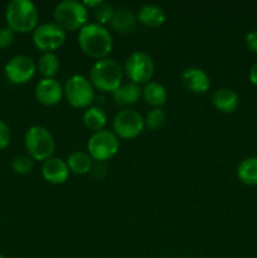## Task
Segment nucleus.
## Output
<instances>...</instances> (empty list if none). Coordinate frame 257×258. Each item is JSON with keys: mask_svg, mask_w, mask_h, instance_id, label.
<instances>
[{"mask_svg": "<svg viewBox=\"0 0 257 258\" xmlns=\"http://www.w3.org/2000/svg\"><path fill=\"white\" fill-rule=\"evenodd\" d=\"M77 42L82 52L93 59L107 58L113 47L112 35L105 25L87 23L78 30Z\"/></svg>", "mask_w": 257, "mask_h": 258, "instance_id": "1", "label": "nucleus"}, {"mask_svg": "<svg viewBox=\"0 0 257 258\" xmlns=\"http://www.w3.org/2000/svg\"><path fill=\"white\" fill-rule=\"evenodd\" d=\"M5 20L14 33H33L39 20L37 5L32 0H10L5 9Z\"/></svg>", "mask_w": 257, "mask_h": 258, "instance_id": "2", "label": "nucleus"}, {"mask_svg": "<svg viewBox=\"0 0 257 258\" xmlns=\"http://www.w3.org/2000/svg\"><path fill=\"white\" fill-rule=\"evenodd\" d=\"M123 67L113 58H103L96 60L90 71V81L93 87L102 92H110L117 90L122 85Z\"/></svg>", "mask_w": 257, "mask_h": 258, "instance_id": "3", "label": "nucleus"}, {"mask_svg": "<svg viewBox=\"0 0 257 258\" xmlns=\"http://www.w3.org/2000/svg\"><path fill=\"white\" fill-rule=\"evenodd\" d=\"M24 145L28 155L34 161L50 159L55 150V141L50 131L44 126H30L24 135Z\"/></svg>", "mask_w": 257, "mask_h": 258, "instance_id": "4", "label": "nucleus"}, {"mask_svg": "<svg viewBox=\"0 0 257 258\" xmlns=\"http://www.w3.org/2000/svg\"><path fill=\"white\" fill-rule=\"evenodd\" d=\"M53 19L66 32L80 30L88 23V9L82 2L63 0L54 7Z\"/></svg>", "mask_w": 257, "mask_h": 258, "instance_id": "5", "label": "nucleus"}, {"mask_svg": "<svg viewBox=\"0 0 257 258\" xmlns=\"http://www.w3.org/2000/svg\"><path fill=\"white\" fill-rule=\"evenodd\" d=\"M67 102L75 108H88L95 100V87L90 78L83 75H73L63 86Z\"/></svg>", "mask_w": 257, "mask_h": 258, "instance_id": "6", "label": "nucleus"}, {"mask_svg": "<svg viewBox=\"0 0 257 258\" xmlns=\"http://www.w3.org/2000/svg\"><path fill=\"white\" fill-rule=\"evenodd\" d=\"M66 37V30L54 22L38 24L32 33L33 44L42 53H54L65 44Z\"/></svg>", "mask_w": 257, "mask_h": 258, "instance_id": "7", "label": "nucleus"}, {"mask_svg": "<svg viewBox=\"0 0 257 258\" xmlns=\"http://www.w3.org/2000/svg\"><path fill=\"white\" fill-rule=\"evenodd\" d=\"M120 149V141L112 130H103L93 133L87 143V151L93 161H105L112 159Z\"/></svg>", "mask_w": 257, "mask_h": 258, "instance_id": "8", "label": "nucleus"}, {"mask_svg": "<svg viewBox=\"0 0 257 258\" xmlns=\"http://www.w3.org/2000/svg\"><path fill=\"white\" fill-rule=\"evenodd\" d=\"M155 71L154 60L148 53L136 50L133 52L125 60L123 73L127 76L130 82L136 85H146L150 82Z\"/></svg>", "mask_w": 257, "mask_h": 258, "instance_id": "9", "label": "nucleus"}, {"mask_svg": "<svg viewBox=\"0 0 257 258\" xmlns=\"http://www.w3.org/2000/svg\"><path fill=\"white\" fill-rule=\"evenodd\" d=\"M145 121L139 111L133 108H123L116 113L112 121V131L118 139H135L143 133Z\"/></svg>", "mask_w": 257, "mask_h": 258, "instance_id": "10", "label": "nucleus"}, {"mask_svg": "<svg viewBox=\"0 0 257 258\" xmlns=\"http://www.w3.org/2000/svg\"><path fill=\"white\" fill-rule=\"evenodd\" d=\"M8 81L14 85H25L34 77L37 63L27 54H17L10 58L4 67Z\"/></svg>", "mask_w": 257, "mask_h": 258, "instance_id": "11", "label": "nucleus"}, {"mask_svg": "<svg viewBox=\"0 0 257 258\" xmlns=\"http://www.w3.org/2000/svg\"><path fill=\"white\" fill-rule=\"evenodd\" d=\"M34 93L38 102L48 107L58 105L65 96L63 86L55 78H42L38 81Z\"/></svg>", "mask_w": 257, "mask_h": 258, "instance_id": "12", "label": "nucleus"}, {"mask_svg": "<svg viewBox=\"0 0 257 258\" xmlns=\"http://www.w3.org/2000/svg\"><path fill=\"white\" fill-rule=\"evenodd\" d=\"M181 83L189 92L202 95L211 88V78L208 73L199 67H188L181 73Z\"/></svg>", "mask_w": 257, "mask_h": 258, "instance_id": "13", "label": "nucleus"}, {"mask_svg": "<svg viewBox=\"0 0 257 258\" xmlns=\"http://www.w3.org/2000/svg\"><path fill=\"white\" fill-rule=\"evenodd\" d=\"M70 169H68L67 163L66 160L60 158H54L52 156L48 160L43 161L42 164V175L45 181L50 184H63L67 181L70 178Z\"/></svg>", "mask_w": 257, "mask_h": 258, "instance_id": "14", "label": "nucleus"}, {"mask_svg": "<svg viewBox=\"0 0 257 258\" xmlns=\"http://www.w3.org/2000/svg\"><path fill=\"white\" fill-rule=\"evenodd\" d=\"M212 105L222 113H232L238 108L239 96L236 91L228 87H222L212 95Z\"/></svg>", "mask_w": 257, "mask_h": 258, "instance_id": "15", "label": "nucleus"}, {"mask_svg": "<svg viewBox=\"0 0 257 258\" xmlns=\"http://www.w3.org/2000/svg\"><path fill=\"white\" fill-rule=\"evenodd\" d=\"M138 22L149 28H158L165 23L166 13L158 4H144L138 10Z\"/></svg>", "mask_w": 257, "mask_h": 258, "instance_id": "16", "label": "nucleus"}, {"mask_svg": "<svg viewBox=\"0 0 257 258\" xmlns=\"http://www.w3.org/2000/svg\"><path fill=\"white\" fill-rule=\"evenodd\" d=\"M136 24H138L136 14L127 7H120L115 9L113 17L110 22L111 28L121 34L131 33L136 28Z\"/></svg>", "mask_w": 257, "mask_h": 258, "instance_id": "17", "label": "nucleus"}, {"mask_svg": "<svg viewBox=\"0 0 257 258\" xmlns=\"http://www.w3.org/2000/svg\"><path fill=\"white\" fill-rule=\"evenodd\" d=\"M143 97V88L140 85H136L134 82L122 83L120 87L112 92V98L116 105L118 106H128L134 105Z\"/></svg>", "mask_w": 257, "mask_h": 258, "instance_id": "18", "label": "nucleus"}, {"mask_svg": "<svg viewBox=\"0 0 257 258\" xmlns=\"http://www.w3.org/2000/svg\"><path fill=\"white\" fill-rule=\"evenodd\" d=\"M143 98L151 107H161L168 101V91L161 83L150 81L144 85Z\"/></svg>", "mask_w": 257, "mask_h": 258, "instance_id": "19", "label": "nucleus"}, {"mask_svg": "<svg viewBox=\"0 0 257 258\" xmlns=\"http://www.w3.org/2000/svg\"><path fill=\"white\" fill-rule=\"evenodd\" d=\"M66 163H67L71 173L76 174V175H85V174L91 173V169L93 166V159L86 151H73L72 154L68 155Z\"/></svg>", "mask_w": 257, "mask_h": 258, "instance_id": "20", "label": "nucleus"}, {"mask_svg": "<svg viewBox=\"0 0 257 258\" xmlns=\"http://www.w3.org/2000/svg\"><path fill=\"white\" fill-rule=\"evenodd\" d=\"M82 121L86 128H88L92 133H97V131H101L105 128L106 123H107V115L98 106H90L83 112Z\"/></svg>", "mask_w": 257, "mask_h": 258, "instance_id": "21", "label": "nucleus"}, {"mask_svg": "<svg viewBox=\"0 0 257 258\" xmlns=\"http://www.w3.org/2000/svg\"><path fill=\"white\" fill-rule=\"evenodd\" d=\"M237 178L246 185H257V158H246L237 166Z\"/></svg>", "mask_w": 257, "mask_h": 258, "instance_id": "22", "label": "nucleus"}, {"mask_svg": "<svg viewBox=\"0 0 257 258\" xmlns=\"http://www.w3.org/2000/svg\"><path fill=\"white\" fill-rule=\"evenodd\" d=\"M60 60L55 53H42L37 62V70L43 78H54L59 72Z\"/></svg>", "mask_w": 257, "mask_h": 258, "instance_id": "23", "label": "nucleus"}, {"mask_svg": "<svg viewBox=\"0 0 257 258\" xmlns=\"http://www.w3.org/2000/svg\"><path fill=\"white\" fill-rule=\"evenodd\" d=\"M144 121H145V126L149 130H158L165 123L166 113L161 107H153L146 113Z\"/></svg>", "mask_w": 257, "mask_h": 258, "instance_id": "24", "label": "nucleus"}, {"mask_svg": "<svg viewBox=\"0 0 257 258\" xmlns=\"http://www.w3.org/2000/svg\"><path fill=\"white\" fill-rule=\"evenodd\" d=\"M35 161L29 155H17L12 160V169L19 175L29 174L34 168Z\"/></svg>", "mask_w": 257, "mask_h": 258, "instance_id": "25", "label": "nucleus"}, {"mask_svg": "<svg viewBox=\"0 0 257 258\" xmlns=\"http://www.w3.org/2000/svg\"><path fill=\"white\" fill-rule=\"evenodd\" d=\"M95 19L97 24L106 25L110 24L111 19L113 17V13H115V8L112 7V4H108V3L102 2V4L98 5L95 10Z\"/></svg>", "mask_w": 257, "mask_h": 258, "instance_id": "26", "label": "nucleus"}, {"mask_svg": "<svg viewBox=\"0 0 257 258\" xmlns=\"http://www.w3.org/2000/svg\"><path fill=\"white\" fill-rule=\"evenodd\" d=\"M12 141V130L4 120L0 118V150L8 148Z\"/></svg>", "mask_w": 257, "mask_h": 258, "instance_id": "27", "label": "nucleus"}, {"mask_svg": "<svg viewBox=\"0 0 257 258\" xmlns=\"http://www.w3.org/2000/svg\"><path fill=\"white\" fill-rule=\"evenodd\" d=\"M14 35L15 33L8 25L0 27V49H5V48L10 47L14 42Z\"/></svg>", "mask_w": 257, "mask_h": 258, "instance_id": "28", "label": "nucleus"}, {"mask_svg": "<svg viewBox=\"0 0 257 258\" xmlns=\"http://www.w3.org/2000/svg\"><path fill=\"white\" fill-rule=\"evenodd\" d=\"M244 43L251 52L257 54V29L249 30L244 37Z\"/></svg>", "mask_w": 257, "mask_h": 258, "instance_id": "29", "label": "nucleus"}, {"mask_svg": "<svg viewBox=\"0 0 257 258\" xmlns=\"http://www.w3.org/2000/svg\"><path fill=\"white\" fill-rule=\"evenodd\" d=\"M91 173H92V175L96 179L105 178L106 174H107V165L105 163H102V161H96V163H93Z\"/></svg>", "mask_w": 257, "mask_h": 258, "instance_id": "30", "label": "nucleus"}, {"mask_svg": "<svg viewBox=\"0 0 257 258\" xmlns=\"http://www.w3.org/2000/svg\"><path fill=\"white\" fill-rule=\"evenodd\" d=\"M248 78H249V82L257 87V62L252 64L251 70H249V73H248Z\"/></svg>", "mask_w": 257, "mask_h": 258, "instance_id": "31", "label": "nucleus"}, {"mask_svg": "<svg viewBox=\"0 0 257 258\" xmlns=\"http://www.w3.org/2000/svg\"><path fill=\"white\" fill-rule=\"evenodd\" d=\"M82 3H83V5L87 8V9L95 10L98 5L102 4V0H85V2H82Z\"/></svg>", "mask_w": 257, "mask_h": 258, "instance_id": "32", "label": "nucleus"}, {"mask_svg": "<svg viewBox=\"0 0 257 258\" xmlns=\"http://www.w3.org/2000/svg\"><path fill=\"white\" fill-rule=\"evenodd\" d=\"M0 258H5V257H4V256H3V254H2V253H0Z\"/></svg>", "mask_w": 257, "mask_h": 258, "instance_id": "33", "label": "nucleus"}, {"mask_svg": "<svg viewBox=\"0 0 257 258\" xmlns=\"http://www.w3.org/2000/svg\"><path fill=\"white\" fill-rule=\"evenodd\" d=\"M0 221H2V217H0Z\"/></svg>", "mask_w": 257, "mask_h": 258, "instance_id": "34", "label": "nucleus"}]
</instances>
